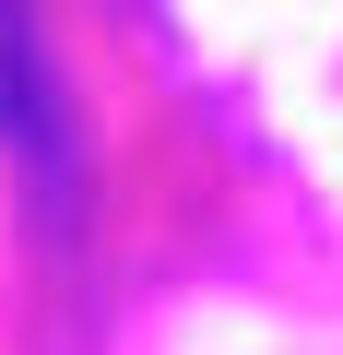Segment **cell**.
Wrapping results in <instances>:
<instances>
[{"label": "cell", "instance_id": "cell-1", "mask_svg": "<svg viewBox=\"0 0 343 355\" xmlns=\"http://www.w3.org/2000/svg\"><path fill=\"white\" fill-rule=\"evenodd\" d=\"M24 95H36V24H24V0H0V130L24 119Z\"/></svg>", "mask_w": 343, "mask_h": 355}]
</instances>
